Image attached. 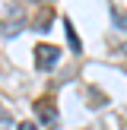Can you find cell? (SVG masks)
<instances>
[{
  "label": "cell",
  "instance_id": "1",
  "mask_svg": "<svg viewBox=\"0 0 127 130\" xmlns=\"http://www.w3.org/2000/svg\"><path fill=\"white\" fill-rule=\"evenodd\" d=\"M57 57H60V48H54V44H38V48H35V63H38L41 70L54 67Z\"/></svg>",
  "mask_w": 127,
  "mask_h": 130
},
{
  "label": "cell",
  "instance_id": "2",
  "mask_svg": "<svg viewBox=\"0 0 127 130\" xmlns=\"http://www.w3.org/2000/svg\"><path fill=\"white\" fill-rule=\"evenodd\" d=\"M35 111H38V118H41L44 124H54V121H57V111H54V105H51V102H38Z\"/></svg>",
  "mask_w": 127,
  "mask_h": 130
},
{
  "label": "cell",
  "instance_id": "3",
  "mask_svg": "<svg viewBox=\"0 0 127 130\" xmlns=\"http://www.w3.org/2000/svg\"><path fill=\"white\" fill-rule=\"evenodd\" d=\"M64 32H67V41H70V51H76V54H80V51H83V44H80V38H76L73 25H70L67 19H64Z\"/></svg>",
  "mask_w": 127,
  "mask_h": 130
},
{
  "label": "cell",
  "instance_id": "4",
  "mask_svg": "<svg viewBox=\"0 0 127 130\" xmlns=\"http://www.w3.org/2000/svg\"><path fill=\"white\" fill-rule=\"evenodd\" d=\"M114 19H118V25H121V29H127V16H124V13H114Z\"/></svg>",
  "mask_w": 127,
  "mask_h": 130
},
{
  "label": "cell",
  "instance_id": "5",
  "mask_svg": "<svg viewBox=\"0 0 127 130\" xmlns=\"http://www.w3.org/2000/svg\"><path fill=\"white\" fill-rule=\"evenodd\" d=\"M19 130H38L35 124H19Z\"/></svg>",
  "mask_w": 127,
  "mask_h": 130
}]
</instances>
